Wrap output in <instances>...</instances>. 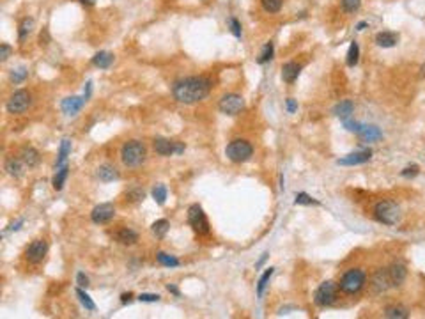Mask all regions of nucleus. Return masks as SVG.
I'll return each instance as SVG.
<instances>
[{
  "label": "nucleus",
  "instance_id": "1",
  "mask_svg": "<svg viewBox=\"0 0 425 319\" xmlns=\"http://www.w3.org/2000/svg\"><path fill=\"white\" fill-rule=\"evenodd\" d=\"M212 89V82L208 76H188V78L177 80L172 85V94L179 103L193 105L208 98Z\"/></svg>",
  "mask_w": 425,
  "mask_h": 319
},
{
  "label": "nucleus",
  "instance_id": "2",
  "mask_svg": "<svg viewBox=\"0 0 425 319\" xmlns=\"http://www.w3.org/2000/svg\"><path fill=\"white\" fill-rule=\"evenodd\" d=\"M147 158V147L143 146L140 140H128L122 144L120 147V162L124 163V167H140Z\"/></svg>",
  "mask_w": 425,
  "mask_h": 319
},
{
  "label": "nucleus",
  "instance_id": "3",
  "mask_svg": "<svg viewBox=\"0 0 425 319\" xmlns=\"http://www.w3.org/2000/svg\"><path fill=\"white\" fill-rule=\"evenodd\" d=\"M367 282V273L360 268H353V270H347L346 273L342 275L340 278V291L346 293V294H356V293H360L363 289Z\"/></svg>",
  "mask_w": 425,
  "mask_h": 319
},
{
  "label": "nucleus",
  "instance_id": "4",
  "mask_svg": "<svg viewBox=\"0 0 425 319\" xmlns=\"http://www.w3.org/2000/svg\"><path fill=\"white\" fill-rule=\"evenodd\" d=\"M227 158L234 163H245L254 156V146L245 139H236L227 144L225 147Z\"/></svg>",
  "mask_w": 425,
  "mask_h": 319
},
{
  "label": "nucleus",
  "instance_id": "5",
  "mask_svg": "<svg viewBox=\"0 0 425 319\" xmlns=\"http://www.w3.org/2000/svg\"><path fill=\"white\" fill-rule=\"evenodd\" d=\"M374 217L384 225H397L401 222V208L393 200H379L374 206Z\"/></svg>",
  "mask_w": 425,
  "mask_h": 319
},
{
  "label": "nucleus",
  "instance_id": "6",
  "mask_svg": "<svg viewBox=\"0 0 425 319\" xmlns=\"http://www.w3.org/2000/svg\"><path fill=\"white\" fill-rule=\"evenodd\" d=\"M188 223L197 234L204 236L209 232V220L200 204H191L188 208Z\"/></svg>",
  "mask_w": 425,
  "mask_h": 319
},
{
  "label": "nucleus",
  "instance_id": "7",
  "mask_svg": "<svg viewBox=\"0 0 425 319\" xmlns=\"http://www.w3.org/2000/svg\"><path fill=\"white\" fill-rule=\"evenodd\" d=\"M337 293H338V286L335 282H331V280L323 282L314 293L315 305L317 307H330L331 303H335V300H337Z\"/></svg>",
  "mask_w": 425,
  "mask_h": 319
},
{
  "label": "nucleus",
  "instance_id": "8",
  "mask_svg": "<svg viewBox=\"0 0 425 319\" xmlns=\"http://www.w3.org/2000/svg\"><path fill=\"white\" fill-rule=\"evenodd\" d=\"M30 103H32L30 93H28V91H25V89H18V91H14V93L9 96L5 108H7V112H9V114L16 116V114H24L28 106H30Z\"/></svg>",
  "mask_w": 425,
  "mask_h": 319
},
{
  "label": "nucleus",
  "instance_id": "9",
  "mask_svg": "<svg viewBox=\"0 0 425 319\" xmlns=\"http://www.w3.org/2000/svg\"><path fill=\"white\" fill-rule=\"evenodd\" d=\"M218 108H220V112L222 114H225V116H237V114H241V110L245 108V99H243V96H239V94H225V96H222V99L218 101Z\"/></svg>",
  "mask_w": 425,
  "mask_h": 319
},
{
  "label": "nucleus",
  "instance_id": "10",
  "mask_svg": "<svg viewBox=\"0 0 425 319\" xmlns=\"http://www.w3.org/2000/svg\"><path fill=\"white\" fill-rule=\"evenodd\" d=\"M48 254V241L47 240H34L25 248V259L30 264H39Z\"/></svg>",
  "mask_w": 425,
  "mask_h": 319
},
{
  "label": "nucleus",
  "instance_id": "11",
  "mask_svg": "<svg viewBox=\"0 0 425 319\" xmlns=\"http://www.w3.org/2000/svg\"><path fill=\"white\" fill-rule=\"evenodd\" d=\"M153 147L160 156H172V154H181L185 151V144L183 142H174L168 139H154Z\"/></svg>",
  "mask_w": 425,
  "mask_h": 319
},
{
  "label": "nucleus",
  "instance_id": "12",
  "mask_svg": "<svg viewBox=\"0 0 425 319\" xmlns=\"http://www.w3.org/2000/svg\"><path fill=\"white\" fill-rule=\"evenodd\" d=\"M114 217H116V206L110 202L97 204L96 208L91 211V220H93L94 223H97V225L108 223Z\"/></svg>",
  "mask_w": 425,
  "mask_h": 319
},
{
  "label": "nucleus",
  "instance_id": "13",
  "mask_svg": "<svg viewBox=\"0 0 425 319\" xmlns=\"http://www.w3.org/2000/svg\"><path fill=\"white\" fill-rule=\"evenodd\" d=\"M85 101H87L85 96H70V98H66V99H62L60 108H62V112H64L66 116H74V114H78V112L82 110V106L85 105Z\"/></svg>",
  "mask_w": 425,
  "mask_h": 319
},
{
  "label": "nucleus",
  "instance_id": "14",
  "mask_svg": "<svg viewBox=\"0 0 425 319\" xmlns=\"http://www.w3.org/2000/svg\"><path fill=\"white\" fill-rule=\"evenodd\" d=\"M372 158V151L367 149V151H356V153L346 154L344 158L338 160V165H346V167H353V165H361V163H367Z\"/></svg>",
  "mask_w": 425,
  "mask_h": 319
},
{
  "label": "nucleus",
  "instance_id": "15",
  "mask_svg": "<svg viewBox=\"0 0 425 319\" xmlns=\"http://www.w3.org/2000/svg\"><path fill=\"white\" fill-rule=\"evenodd\" d=\"M20 160L25 163V167L34 169V167H37L41 156H39V151H37L36 147H32V146H25V147L20 151Z\"/></svg>",
  "mask_w": 425,
  "mask_h": 319
},
{
  "label": "nucleus",
  "instance_id": "16",
  "mask_svg": "<svg viewBox=\"0 0 425 319\" xmlns=\"http://www.w3.org/2000/svg\"><path fill=\"white\" fill-rule=\"evenodd\" d=\"M97 179L103 181V183H112V181H117L119 179V171H117L116 167L110 165V163H103V165L97 167Z\"/></svg>",
  "mask_w": 425,
  "mask_h": 319
},
{
  "label": "nucleus",
  "instance_id": "17",
  "mask_svg": "<svg viewBox=\"0 0 425 319\" xmlns=\"http://www.w3.org/2000/svg\"><path fill=\"white\" fill-rule=\"evenodd\" d=\"M114 238H116L117 241H119L120 245H135L137 241H139V232L133 231V229H130V227H122V229H119V231L114 234Z\"/></svg>",
  "mask_w": 425,
  "mask_h": 319
},
{
  "label": "nucleus",
  "instance_id": "18",
  "mask_svg": "<svg viewBox=\"0 0 425 319\" xmlns=\"http://www.w3.org/2000/svg\"><path fill=\"white\" fill-rule=\"evenodd\" d=\"M24 167H25V163L22 162L20 158H14V156L7 158V160H5V163H4L5 172H7L11 177H16V179L24 176Z\"/></svg>",
  "mask_w": 425,
  "mask_h": 319
},
{
  "label": "nucleus",
  "instance_id": "19",
  "mask_svg": "<svg viewBox=\"0 0 425 319\" xmlns=\"http://www.w3.org/2000/svg\"><path fill=\"white\" fill-rule=\"evenodd\" d=\"M406 266L404 264H392L388 268V277H390V282H392V287H397L401 286L404 280H406Z\"/></svg>",
  "mask_w": 425,
  "mask_h": 319
},
{
  "label": "nucleus",
  "instance_id": "20",
  "mask_svg": "<svg viewBox=\"0 0 425 319\" xmlns=\"http://www.w3.org/2000/svg\"><path fill=\"white\" fill-rule=\"evenodd\" d=\"M372 286L378 293H383L386 291L388 287H392V282H390V277H388V270H379L376 271L374 278H372Z\"/></svg>",
  "mask_w": 425,
  "mask_h": 319
},
{
  "label": "nucleus",
  "instance_id": "21",
  "mask_svg": "<svg viewBox=\"0 0 425 319\" xmlns=\"http://www.w3.org/2000/svg\"><path fill=\"white\" fill-rule=\"evenodd\" d=\"M399 43V34L395 32H388V30H383V32L376 34V45L383 48H392Z\"/></svg>",
  "mask_w": 425,
  "mask_h": 319
},
{
  "label": "nucleus",
  "instance_id": "22",
  "mask_svg": "<svg viewBox=\"0 0 425 319\" xmlns=\"http://www.w3.org/2000/svg\"><path fill=\"white\" fill-rule=\"evenodd\" d=\"M300 71H301L300 64H296V62H285V64L282 66V78H283V82H287V83L296 82V78L300 76Z\"/></svg>",
  "mask_w": 425,
  "mask_h": 319
},
{
  "label": "nucleus",
  "instance_id": "23",
  "mask_svg": "<svg viewBox=\"0 0 425 319\" xmlns=\"http://www.w3.org/2000/svg\"><path fill=\"white\" fill-rule=\"evenodd\" d=\"M112 62H114V53L110 51H97L96 55L93 57V64L99 70H106V68H110Z\"/></svg>",
  "mask_w": 425,
  "mask_h": 319
},
{
  "label": "nucleus",
  "instance_id": "24",
  "mask_svg": "<svg viewBox=\"0 0 425 319\" xmlns=\"http://www.w3.org/2000/svg\"><path fill=\"white\" fill-rule=\"evenodd\" d=\"M68 176H70V165H68V163H66V165H62L60 169H55V176H53L51 185H53V188H55L57 192H59V190H62V186H64Z\"/></svg>",
  "mask_w": 425,
  "mask_h": 319
},
{
  "label": "nucleus",
  "instance_id": "25",
  "mask_svg": "<svg viewBox=\"0 0 425 319\" xmlns=\"http://www.w3.org/2000/svg\"><path fill=\"white\" fill-rule=\"evenodd\" d=\"M353 110H354V105H353V101H349V99H346V101H340L338 103L335 108H333V114L337 117H340L342 121L349 119L353 114Z\"/></svg>",
  "mask_w": 425,
  "mask_h": 319
},
{
  "label": "nucleus",
  "instance_id": "26",
  "mask_svg": "<svg viewBox=\"0 0 425 319\" xmlns=\"http://www.w3.org/2000/svg\"><path fill=\"white\" fill-rule=\"evenodd\" d=\"M71 153V140L70 139H62L60 142V149H59V158H57L55 169H60L62 165H66V160Z\"/></svg>",
  "mask_w": 425,
  "mask_h": 319
},
{
  "label": "nucleus",
  "instance_id": "27",
  "mask_svg": "<svg viewBox=\"0 0 425 319\" xmlns=\"http://www.w3.org/2000/svg\"><path fill=\"white\" fill-rule=\"evenodd\" d=\"M358 135L363 140H367V142H372V140H378L383 137V133H381L378 126H367V124H363V128H361V131Z\"/></svg>",
  "mask_w": 425,
  "mask_h": 319
},
{
  "label": "nucleus",
  "instance_id": "28",
  "mask_svg": "<svg viewBox=\"0 0 425 319\" xmlns=\"http://www.w3.org/2000/svg\"><path fill=\"white\" fill-rule=\"evenodd\" d=\"M168 229H170V222H168L166 218H160V220H156V222L151 225V231H153V234L156 238H165Z\"/></svg>",
  "mask_w": 425,
  "mask_h": 319
},
{
  "label": "nucleus",
  "instance_id": "29",
  "mask_svg": "<svg viewBox=\"0 0 425 319\" xmlns=\"http://www.w3.org/2000/svg\"><path fill=\"white\" fill-rule=\"evenodd\" d=\"M156 261L162 264V266H166V268H177L181 264L176 255H170V254H166V252H158Z\"/></svg>",
  "mask_w": 425,
  "mask_h": 319
},
{
  "label": "nucleus",
  "instance_id": "30",
  "mask_svg": "<svg viewBox=\"0 0 425 319\" xmlns=\"http://www.w3.org/2000/svg\"><path fill=\"white\" fill-rule=\"evenodd\" d=\"M384 318H392V319H406L407 318V309H404L402 305H392L384 309Z\"/></svg>",
  "mask_w": 425,
  "mask_h": 319
},
{
  "label": "nucleus",
  "instance_id": "31",
  "mask_svg": "<svg viewBox=\"0 0 425 319\" xmlns=\"http://www.w3.org/2000/svg\"><path fill=\"white\" fill-rule=\"evenodd\" d=\"M358 60H360V47H358V43L353 41L351 45H349V50H347V66H356L358 64Z\"/></svg>",
  "mask_w": 425,
  "mask_h": 319
},
{
  "label": "nucleus",
  "instance_id": "32",
  "mask_svg": "<svg viewBox=\"0 0 425 319\" xmlns=\"http://www.w3.org/2000/svg\"><path fill=\"white\" fill-rule=\"evenodd\" d=\"M76 296H78L80 303L85 307V310H91V312H94V310H96V303L91 300V296H89L87 293L83 291V287H78V289H76Z\"/></svg>",
  "mask_w": 425,
  "mask_h": 319
},
{
  "label": "nucleus",
  "instance_id": "33",
  "mask_svg": "<svg viewBox=\"0 0 425 319\" xmlns=\"http://www.w3.org/2000/svg\"><path fill=\"white\" fill-rule=\"evenodd\" d=\"M273 271H275V268H268L266 271L262 273V277L259 278V282H257V294H259V296L264 294V289H266V286H268V282H269V278H271Z\"/></svg>",
  "mask_w": 425,
  "mask_h": 319
},
{
  "label": "nucleus",
  "instance_id": "34",
  "mask_svg": "<svg viewBox=\"0 0 425 319\" xmlns=\"http://www.w3.org/2000/svg\"><path fill=\"white\" fill-rule=\"evenodd\" d=\"M294 204H300V206H319V200L312 199L308 194H305V192H300V194H296L294 197Z\"/></svg>",
  "mask_w": 425,
  "mask_h": 319
},
{
  "label": "nucleus",
  "instance_id": "35",
  "mask_svg": "<svg viewBox=\"0 0 425 319\" xmlns=\"http://www.w3.org/2000/svg\"><path fill=\"white\" fill-rule=\"evenodd\" d=\"M153 199L156 200L160 206H163L166 200V188L163 185H156L153 188Z\"/></svg>",
  "mask_w": 425,
  "mask_h": 319
},
{
  "label": "nucleus",
  "instance_id": "36",
  "mask_svg": "<svg viewBox=\"0 0 425 319\" xmlns=\"http://www.w3.org/2000/svg\"><path fill=\"white\" fill-rule=\"evenodd\" d=\"M273 51H275L273 43H266V47L262 48V53L259 55L257 62H259V64H266V62H269V60L273 59Z\"/></svg>",
  "mask_w": 425,
  "mask_h": 319
},
{
  "label": "nucleus",
  "instance_id": "37",
  "mask_svg": "<svg viewBox=\"0 0 425 319\" xmlns=\"http://www.w3.org/2000/svg\"><path fill=\"white\" fill-rule=\"evenodd\" d=\"M282 0H262V7L264 11H268V13H278V11L282 9Z\"/></svg>",
  "mask_w": 425,
  "mask_h": 319
},
{
  "label": "nucleus",
  "instance_id": "38",
  "mask_svg": "<svg viewBox=\"0 0 425 319\" xmlns=\"http://www.w3.org/2000/svg\"><path fill=\"white\" fill-rule=\"evenodd\" d=\"M34 27V20L32 18H24L22 20V24H20V39H25L27 34H30Z\"/></svg>",
  "mask_w": 425,
  "mask_h": 319
},
{
  "label": "nucleus",
  "instance_id": "39",
  "mask_svg": "<svg viewBox=\"0 0 425 319\" xmlns=\"http://www.w3.org/2000/svg\"><path fill=\"white\" fill-rule=\"evenodd\" d=\"M361 7V0H342V9L346 13H356Z\"/></svg>",
  "mask_w": 425,
  "mask_h": 319
},
{
  "label": "nucleus",
  "instance_id": "40",
  "mask_svg": "<svg viewBox=\"0 0 425 319\" xmlns=\"http://www.w3.org/2000/svg\"><path fill=\"white\" fill-rule=\"evenodd\" d=\"M143 197H145V194L140 188H133L126 194V199L130 200V202H139V200H143Z\"/></svg>",
  "mask_w": 425,
  "mask_h": 319
},
{
  "label": "nucleus",
  "instance_id": "41",
  "mask_svg": "<svg viewBox=\"0 0 425 319\" xmlns=\"http://www.w3.org/2000/svg\"><path fill=\"white\" fill-rule=\"evenodd\" d=\"M27 74H28L27 68H20V70H16V71L13 70V73H11V80H13L14 83H22L25 78H27Z\"/></svg>",
  "mask_w": 425,
  "mask_h": 319
},
{
  "label": "nucleus",
  "instance_id": "42",
  "mask_svg": "<svg viewBox=\"0 0 425 319\" xmlns=\"http://www.w3.org/2000/svg\"><path fill=\"white\" fill-rule=\"evenodd\" d=\"M139 300L143 301V303H154V301H160V294H153V293H142V294H139Z\"/></svg>",
  "mask_w": 425,
  "mask_h": 319
},
{
  "label": "nucleus",
  "instance_id": "43",
  "mask_svg": "<svg viewBox=\"0 0 425 319\" xmlns=\"http://www.w3.org/2000/svg\"><path fill=\"white\" fill-rule=\"evenodd\" d=\"M229 27H231V32L234 34V36L241 37V24L236 18H229Z\"/></svg>",
  "mask_w": 425,
  "mask_h": 319
},
{
  "label": "nucleus",
  "instance_id": "44",
  "mask_svg": "<svg viewBox=\"0 0 425 319\" xmlns=\"http://www.w3.org/2000/svg\"><path fill=\"white\" fill-rule=\"evenodd\" d=\"M11 51H13V48H11L9 45H7V43H2V45H0V60L4 62V60L9 59Z\"/></svg>",
  "mask_w": 425,
  "mask_h": 319
},
{
  "label": "nucleus",
  "instance_id": "45",
  "mask_svg": "<svg viewBox=\"0 0 425 319\" xmlns=\"http://www.w3.org/2000/svg\"><path fill=\"white\" fill-rule=\"evenodd\" d=\"M418 171H420V169H418V165H411V167H406V169H404L401 174L404 177H415L416 174H418Z\"/></svg>",
  "mask_w": 425,
  "mask_h": 319
},
{
  "label": "nucleus",
  "instance_id": "46",
  "mask_svg": "<svg viewBox=\"0 0 425 319\" xmlns=\"http://www.w3.org/2000/svg\"><path fill=\"white\" fill-rule=\"evenodd\" d=\"M76 284H78V287H87L89 286V278L83 271H78V275H76Z\"/></svg>",
  "mask_w": 425,
  "mask_h": 319
},
{
  "label": "nucleus",
  "instance_id": "47",
  "mask_svg": "<svg viewBox=\"0 0 425 319\" xmlns=\"http://www.w3.org/2000/svg\"><path fill=\"white\" fill-rule=\"evenodd\" d=\"M296 108H298V105H296V101L294 99H292V98H289V99H287V110L291 112H296Z\"/></svg>",
  "mask_w": 425,
  "mask_h": 319
},
{
  "label": "nucleus",
  "instance_id": "48",
  "mask_svg": "<svg viewBox=\"0 0 425 319\" xmlns=\"http://www.w3.org/2000/svg\"><path fill=\"white\" fill-rule=\"evenodd\" d=\"M22 225H24V218H20L18 222L13 223V225L9 227V231H20V229H22Z\"/></svg>",
  "mask_w": 425,
  "mask_h": 319
},
{
  "label": "nucleus",
  "instance_id": "49",
  "mask_svg": "<svg viewBox=\"0 0 425 319\" xmlns=\"http://www.w3.org/2000/svg\"><path fill=\"white\" fill-rule=\"evenodd\" d=\"M131 300H133V294H131V293H128V294H126V293H124V294L120 296V301H122L124 305H126V303H130Z\"/></svg>",
  "mask_w": 425,
  "mask_h": 319
},
{
  "label": "nucleus",
  "instance_id": "50",
  "mask_svg": "<svg viewBox=\"0 0 425 319\" xmlns=\"http://www.w3.org/2000/svg\"><path fill=\"white\" fill-rule=\"evenodd\" d=\"M166 291L172 293V294H174V296H179V294H181L179 289H177L176 286H172V284H168V286H166Z\"/></svg>",
  "mask_w": 425,
  "mask_h": 319
},
{
  "label": "nucleus",
  "instance_id": "51",
  "mask_svg": "<svg viewBox=\"0 0 425 319\" xmlns=\"http://www.w3.org/2000/svg\"><path fill=\"white\" fill-rule=\"evenodd\" d=\"M365 27H367V22H361V24L356 25V30H363Z\"/></svg>",
  "mask_w": 425,
  "mask_h": 319
},
{
  "label": "nucleus",
  "instance_id": "52",
  "mask_svg": "<svg viewBox=\"0 0 425 319\" xmlns=\"http://www.w3.org/2000/svg\"><path fill=\"white\" fill-rule=\"evenodd\" d=\"M266 257H268V254H264V255H262V257H260V261H259V263H257V264H255V266H257V268H259L260 264H262V263H264V261H266Z\"/></svg>",
  "mask_w": 425,
  "mask_h": 319
},
{
  "label": "nucleus",
  "instance_id": "53",
  "mask_svg": "<svg viewBox=\"0 0 425 319\" xmlns=\"http://www.w3.org/2000/svg\"><path fill=\"white\" fill-rule=\"evenodd\" d=\"M82 4H83V5H93L94 0H82Z\"/></svg>",
  "mask_w": 425,
  "mask_h": 319
},
{
  "label": "nucleus",
  "instance_id": "54",
  "mask_svg": "<svg viewBox=\"0 0 425 319\" xmlns=\"http://www.w3.org/2000/svg\"><path fill=\"white\" fill-rule=\"evenodd\" d=\"M420 71H422V74H424V76H425V64H424V66H422V68H420Z\"/></svg>",
  "mask_w": 425,
  "mask_h": 319
}]
</instances>
